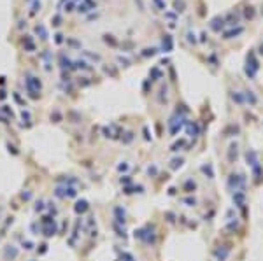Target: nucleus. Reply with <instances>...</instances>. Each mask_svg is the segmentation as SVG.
I'll use <instances>...</instances> for the list:
<instances>
[{
    "label": "nucleus",
    "instance_id": "3",
    "mask_svg": "<svg viewBox=\"0 0 263 261\" xmlns=\"http://www.w3.org/2000/svg\"><path fill=\"white\" fill-rule=\"evenodd\" d=\"M86 208H88V202L86 200H81V202L76 203V212H79V214H83Z\"/></svg>",
    "mask_w": 263,
    "mask_h": 261
},
{
    "label": "nucleus",
    "instance_id": "1",
    "mask_svg": "<svg viewBox=\"0 0 263 261\" xmlns=\"http://www.w3.org/2000/svg\"><path fill=\"white\" fill-rule=\"evenodd\" d=\"M56 195L58 196H63V198H72V196H76L77 195V191L74 189V187H58L56 189Z\"/></svg>",
    "mask_w": 263,
    "mask_h": 261
},
{
    "label": "nucleus",
    "instance_id": "2",
    "mask_svg": "<svg viewBox=\"0 0 263 261\" xmlns=\"http://www.w3.org/2000/svg\"><path fill=\"white\" fill-rule=\"evenodd\" d=\"M246 158H247V161H249V165H252L256 168L258 166V160H256V154L252 153V151H247V154H246Z\"/></svg>",
    "mask_w": 263,
    "mask_h": 261
},
{
    "label": "nucleus",
    "instance_id": "5",
    "mask_svg": "<svg viewBox=\"0 0 263 261\" xmlns=\"http://www.w3.org/2000/svg\"><path fill=\"white\" fill-rule=\"evenodd\" d=\"M246 98H247V100H251V103H256V98L251 95V91H247V93H246Z\"/></svg>",
    "mask_w": 263,
    "mask_h": 261
},
{
    "label": "nucleus",
    "instance_id": "4",
    "mask_svg": "<svg viewBox=\"0 0 263 261\" xmlns=\"http://www.w3.org/2000/svg\"><path fill=\"white\" fill-rule=\"evenodd\" d=\"M188 131H189L191 137H197V133H198V126H197V124H189V126H188Z\"/></svg>",
    "mask_w": 263,
    "mask_h": 261
},
{
    "label": "nucleus",
    "instance_id": "6",
    "mask_svg": "<svg viewBox=\"0 0 263 261\" xmlns=\"http://www.w3.org/2000/svg\"><path fill=\"white\" fill-rule=\"evenodd\" d=\"M25 245V249H32V244H30V242H26V244H23Z\"/></svg>",
    "mask_w": 263,
    "mask_h": 261
}]
</instances>
